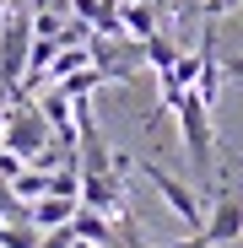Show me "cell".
Wrapping results in <instances>:
<instances>
[{"label":"cell","mask_w":243,"mask_h":248,"mask_svg":"<svg viewBox=\"0 0 243 248\" xmlns=\"http://www.w3.org/2000/svg\"><path fill=\"white\" fill-rule=\"evenodd\" d=\"M76 216V200H60V194H38L32 205H27V221L38 227V232H49V227H65Z\"/></svg>","instance_id":"obj_6"},{"label":"cell","mask_w":243,"mask_h":248,"mask_svg":"<svg viewBox=\"0 0 243 248\" xmlns=\"http://www.w3.org/2000/svg\"><path fill=\"white\" fill-rule=\"evenodd\" d=\"M141 178H146V184H151L162 200H168V211H173L178 221H189L194 232L206 227V205H200V200H194V189H184V184H178L168 168H157V162H141Z\"/></svg>","instance_id":"obj_3"},{"label":"cell","mask_w":243,"mask_h":248,"mask_svg":"<svg viewBox=\"0 0 243 248\" xmlns=\"http://www.w3.org/2000/svg\"><path fill=\"white\" fill-rule=\"evenodd\" d=\"M173 113H178L184 151H189V162H194V173H200V178H211V108L200 103L194 92H184V97L173 103Z\"/></svg>","instance_id":"obj_2"},{"label":"cell","mask_w":243,"mask_h":248,"mask_svg":"<svg viewBox=\"0 0 243 248\" xmlns=\"http://www.w3.org/2000/svg\"><path fill=\"white\" fill-rule=\"evenodd\" d=\"M27 49H32V11H6L0 16V97L16 92L27 70Z\"/></svg>","instance_id":"obj_1"},{"label":"cell","mask_w":243,"mask_h":248,"mask_svg":"<svg viewBox=\"0 0 243 248\" xmlns=\"http://www.w3.org/2000/svg\"><path fill=\"white\" fill-rule=\"evenodd\" d=\"M11 194H16L22 205H32L38 194H49V173H44V168H22V173L11 178Z\"/></svg>","instance_id":"obj_9"},{"label":"cell","mask_w":243,"mask_h":248,"mask_svg":"<svg viewBox=\"0 0 243 248\" xmlns=\"http://www.w3.org/2000/svg\"><path fill=\"white\" fill-rule=\"evenodd\" d=\"M243 6V0H206V6H200V16H206V22H222L227 11H238Z\"/></svg>","instance_id":"obj_12"},{"label":"cell","mask_w":243,"mask_h":248,"mask_svg":"<svg viewBox=\"0 0 243 248\" xmlns=\"http://www.w3.org/2000/svg\"><path fill=\"white\" fill-rule=\"evenodd\" d=\"M70 237H76V232H70V221H65V227L38 232V243H32V248H70Z\"/></svg>","instance_id":"obj_11"},{"label":"cell","mask_w":243,"mask_h":248,"mask_svg":"<svg viewBox=\"0 0 243 248\" xmlns=\"http://www.w3.org/2000/svg\"><path fill=\"white\" fill-rule=\"evenodd\" d=\"M70 232L76 237H87V243H103V248H119V227L97 211H87V205H76V216H70Z\"/></svg>","instance_id":"obj_5"},{"label":"cell","mask_w":243,"mask_h":248,"mask_svg":"<svg viewBox=\"0 0 243 248\" xmlns=\"http://www.w3.org/2000/svg\"><path fill=\"white\" fill-rule=\"evenodd\" d=\"M103 81H108V76H103L97 65H81V70H70V76H60L54 87H60L65 97H92V92L103 87Z\"/></svg>","instance_id":"obj_8"},{"label":"cell","mask_w":243,"mask_h":248,"mask_svg":"<svg viewBox=\"0 0 243 248\" xmlns=\"http://www.w3.org/2000/svg\"><path fill=\"white\" fill-rule=\"evenodd\" d=\"M141 60H146L151 70H168V65L178 60V49H173V44H168L162 32H151V38H141Z\"/></svg>","instance_id":"obj_10"},{"label":"cell","mask_w":243,"mask_h":248,"mask_svg":"<svg viewBox=\"0 0 243 248\" xmlns=\"http://www.w3.org/2000/svg\"><path fill=\"white\" fill-rule=\"evenodd\" d=\"M173 248H211V243H206V237L194 232V237H184V243H173Z\"/></svg>","instance_id":"obj_14"},{"label":"cell","mask_w":243,"mask_h":248,"mask_svg":"<svg viewBox=\"0 0 243 248\" xmlns=\"http://www.w3.org/2000/svg\"><path fill=\"white\" fill-rule=\"evenodd\" d=\"M200 237H206L211 248H222V243H243V194H216V205H211L206 227H200Z\"/></svg>","instance_id":"obj_4"},{"label":"cell","mask_w":243,"mask_h":248,"mask_svg":"<svg viewBox=\"0 0 243 248\" xmlns=\"http://www.w3.org/2000/svg\"><path fill=\"white\" fill-rule=\"evenodd\" d=\"M119 27H125V38H151L157 32V11L146 6V0H125V6H119Z\"/></svg>","instance_id":"obj_7"},{"label":"cell","mask_w":243,"mask_h":248,"mask_svg":"<svg viewBox=\"0 0 243 248\" xmlns=\"http://www.w3.org/2000/svg\"><path fill=\"white\" fill-rule=\"evenodd\" d=\"M146 6H151V0H146Z\"/></svg>","instance_id":"obj_15"},{"label":"cell","mask_w":243,"mask_h":248,"mask_svg":"<svg viewBox=\"0 0 243 248\" xmlns=\"http://www.w3.org/2000/svg\"><path fill=\"white\" fill-rule=\"evenodd\" d=\"M222 76H232V81H243V54H227V60H222Z\"/></svg>","instance_id":"obj_13"}]
</instances>
